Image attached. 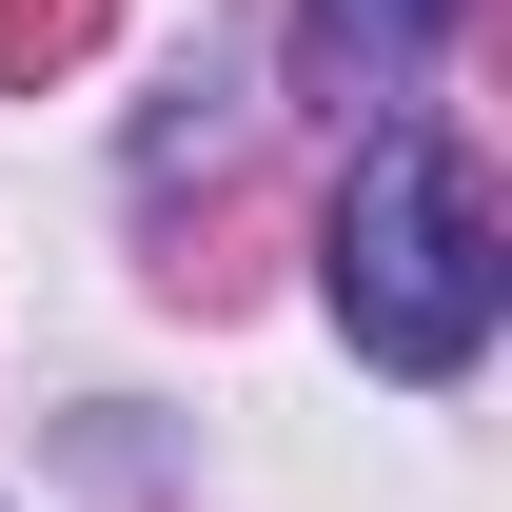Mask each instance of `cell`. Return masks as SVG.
Wrapping results in <instances>:
<instances>
[{"mask_svg": "<svg viewBox=\"0 0 512 512\" xmlns=\"http://www.w3.org/2000/svg\"><path fill=\"white\" fill-rule=\"evenodd\" d=\"M316 296H335V335H355L394 394H453L473 355H493L512 217H493V178H473L453 119H414V99L355 119V178H335V217H316Z\"/></svg>", "mask_w": 512, "mask_h": 512, "instance_id": "obj_1", "label": "cell"}, {"mask_svg": "<svg viewBox=\"0 0 512 512\" xmlns=\"http://www.w3.org/2000/svg\"><path fill=\"white\" fill-rule=\"evenodd\" d=\"M453 20H473V0H296V79H316V99H414Z\"/></svg>", "mask_w": 512, "mask_h": 512, "instance_id": "obj_2", "label": "cell"}]
</instances>
